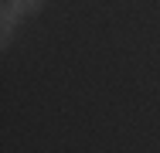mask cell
I'll use <instances>...</instances> for the list:
<instances>
[{
	"instance_id": "1",
	"label": "cell",
	"mask_w": 160,
	"mask_h": 153,
	"mask_svg": "<svg viewBox=\"0 0 160 153\" xmlns=\"http://www.w3.org/2000/svg\"><path fill=\"white\" fill-rule=\"evenodd\" d=\"M21 17H24V10L14 0H3V7H0V34H3V44H10V34L21 24Z\"/></svg>"
},
{
	"instance_id": "2",
	"label": "cell",
	"mask_w": 160,
	"mask_h": 153,
	"mask_svg": "<svg viewBox=\"0 0 160 153\" xmlns=\"http://www.w3.org/2000/svg\"><path fill=\"white\" fill-rule=\"evenodd\" d=\"M14 3H17L24 14H38V10L44 7V0H14Z\"/></svg>"
}]
</instances>
